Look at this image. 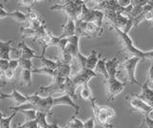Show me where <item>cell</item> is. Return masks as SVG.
<instances>
[{
  "instance_id": "obj_1",
  "label": "cell",
  "mask_w": 153,
  "mask_h": 128,
  "mask_svg": "<svg viewBox=\"0 0 153 128\" xmlns=\"http://www.w3.org/2000/svg\"><path fill=\"white\" fill-rule=\"evenodd\" d=\"M83 3L84 1H80V0H70L62 3H56L50 8V10L59 11L64 13L67 18H71L74 21H76L79 19Z\"/></svg>"
},
{
  "instance_id": "obj_2",
  "label": "cell",
  "mask_w": 153,
  "mask_h": 128,
  "mask_svg": "<svg viewBox=\"0 0 153 128\" xmlns=\"http://www.w3.org/2000/svg\"><path fill=\"white\" fill-rule=\"evenodd\" d=\"M115 31L117 32V34L120 37L123 48V53L129 58H141L142 60H146V52H143L140 49H138L137 47L134 45V42L131 39V37L128 35L124 34L123 31H121L118 28H115Z\"/></svg>"
},
{
  "instance_id": "obj_3",
  "label": "cell",
  "mask_w": 153,
  "mask_h": 128,
  "mask_svg": "<svg viewBox=\"0 0 153 128\" xmlns=\"http://www.w3.org/2000/svg\"><path fill=\"white\" fill-rule=\"evenodd\" d=\"M76 34L75 36L80 37H92L95 36H102L103 33L102 28H100L93 22H83L81 20L75 21Z\"/></svg>"
},
{
  "instance_id": "obj_4",
  "label": "cell",
  "mask_w": 153,
  "mask_h": 128,
  "mask_svg": "<svg viewBox=\"0 0 153 128\" xmlns=\"http://www.w3.org/2000/svg\"><path fill=\"white\" fill-rule=\"evenodd\" d=\"M103 17L104 15L102 12L95 10V9H89L84 2L79 20H81L83 22H93L95 24H97L100 28L103 29Z\"/></svg>"
},
{
  "instance_id": "obj_5",
  "label": "cell",
  "mask_w": 153,
  "mask_h": 128,
  "mask_svg": "<svg viewBox=\"0 0 153 128\" xmlns=\"http://www.w3.org/2000/svg\"><path fill=\"white\" fill-rule=\"evenodd\" d=\"M93 110V118L95 123L102 128H113L112 123H110V120L107 116V106H100L96 101L91 102Z\"/></svg>"
},
{
  "instance_id": "obj_6",
  "label": "cell",
  "mask_w": 153,
  "mask_h": 128,
  "mask_svg": "<svg viewBox=\"0 0 153 128\" xmlns=\"http://www.w3.org/2000/svg\"><path fill=\"white\" fill-rule=\"evenodd\" d=\"M142 61L141 58H126V60L123 61V63H120V66H119V69L121 70H124V72H126V78L127 79L129 80V82L132 83V84H137V85H140L141 86V83L138 81L135 78V70H136V67L138 63Z\"/></svg>"
},
{
  "instance_id": "obj_7",
  "label": "cell",
  "mask_w": 153,
  "mask_h": 128,
  "mask_svg": "<svg viewBox=\"0 0 153 128\" xmlns=\"http://www.w3.org/2000/svg\"><path fill=\"white\" fill-rule=\"evenodd\" d=\"M105 82L107 85V95H108V101H114L119 94L123 92L126 85V82H123L119 80L117 78H108L105 79Z\"/></svg>"
},
{
  "instance_id": "obj_8",
  "label": "cell",
  "mask_w": 153,
  "mask_h": 128,
  "mask_svg": "<svg viewBox=\"0 0 153 128\" xmlns=\"http://www.w3.org/2000/svg\"><path fill=\"white\" fill-rule=\"evenodd\" d=\"M20 32L22 34V37H32L33 40H37L40 37L44 36L48 30L46 29V25L43 24L39 27H33L30 25H25L20 27Z\"/></svg>"
},
{
  "instance_id": "obj_9",
  "label": "cell",
  "mask_w": 153,
  "mask_h": 128,
  "mask_svg": "<svg viewBox=\"0 0 153 128\" xmlns=\"http://www.w3.org/2000/svg\"><path fill=\"white\" fill-rule=\"evenodd\" d=\"M99 77V75L96 74L94 71L92 70H88V69H80L79 72H76L74 77H71L73 82L76 84V87L79 86H82L84 84H89V81L91 78Z\"/></svg>"
},
{
  "instance_id": "obj_10",
  "label": "cell",
  "mask_w": 153,
  "mask_h": 128,
  "mask_svg": "<svg viewBox=\"0 0 153 128\" xmlns=\"http://www.w3.org/2000/svg\"><path fill=\"white\" fill-rule=\"evenodd\" d=\"M59 40H60V36H56L53 35L51 32L48 31L47 34L44 36H42L36 40L38 43L40 44V46L42 47V53L40 55H44L47 48H49V47L57 46Z\"/></svg>"
},
{
  "instance_id": "obj_11",
  "label": "cell",
  "mask_w": 153,
  "mask_h": 128,
  "mask_svg": "<svg viewBox=\"0 0 153 128\" xmlns=\"http://www.w3.org/2000/svg\"><path fill=\"white\" fill-rule=\"evenodd\" d=\"M129 102H130V106H131V110H139L141 111L143 115L146 116H149L150 114L153 112L152 106L148 105L145 101H143L142 99L139 98L137 96H132L129 98Z\"/></svg>"
},
{
  "instance_id": "obj_12",
  "label": "cell",
  "mask_w": 153,
  "mask_h": 128,
  "mask_svg": "<svg viewBox=\"0 0 153 128\" xmlns=\"http://www.w3.org/2000/svg\"><path fill=\"white\" fill-rule=\"evenodd\" d=\"M142 92L140 95H136V96L145 101L146 104L150 106H153V90L148 86V82L146 80V82L141 85Z\"/></svg>"
},
{
  "instance_id": "obj_13",
  "label": "cell",
  "mask_w": 153,
  "mask_h": 128,
  "mask_svg": "<svg viewBox=\"0 0 153 128\" xmlns=\"http://www.w3.org/2000/svg\"><path fill=\"white\" fill-rule=\"evenodd\" d=\"M2 98H11L16 102V106H20L23 104L28 103V96H24V95L19 93L16 88L14 87L13 92L11 94H1Z\"/></svg>"
},
{
  "instance_id": "obj_14",
  "label": "cell",
  "mask_w": 153,
  "mask_h": 128,
  "mask_svg": "<svg viewBox=\"0 0 153 128\" xmlns=\"http://www.w3.org/2000/svg\"><path fill=\"white\" fill-rule=\"evenodd\" d=\"M17 48L20 51V58H25V59H33V58H37L38 55H36L35 50L31 49L25 42L21 41L17 44Z\"/></svg>"
},
{
  "instance_id": "obj_15",
  "label": "cell",
  "mask_w": 153,
  "mask_h": 128,
  "mask_svg": "<svg viewBox=\"0 0 153 128\" xmlns=\"http://www.w3.org/2000/svg\"><path fill=\"white\" fill-rule=\"evenodd\" d=\"M79 37L74 36L69 38L68 40V44H67L66 48L64 51H66L67 53H69L72 56L76 58V55H78V53L79 52Z\"/></svg>"
},
{
  "instance_id": "obj_16",
  "label": "cell",
  "mask_w": 153,
  "mask_h": 128,
  "mask_svg": "<svg viewBox=\"0 0 153 128\" xmlns=\"http://www.w3.org/2000/svg\"><path fill=\"white\" fill-rule=\"evenodd\" d=\"M63 27V31L62 34L59 36L61 38H70V37L74 36L76 34V24L75 21L71 18H67L66 24L62 26Z\"/></svg>"
},
{
  "instance_id": "obj_17",
  "label": "cell",
  "mask_w": 153,
  "mask_h": 128,
  "mask_svg": "<svg viewBox=\"0 0 153 128\" xmlns=\"http://www.w3.org/2000/svg\"><path fill=\"white\" fill-rule=\"evenodd\" d=\"M59 63V66L56 69L55 73H54V78H69L71 77V73H72V65H67V64H62Z\"/></svg>"
},
{
  "instance_id": "obj_18",
  "label": "cell",
  "mask_w": 153,
  "mask_h": 128,
  "mask_svg": "<svg viewBox=\"0 0 153 128\" xmlns=\"http://www.w3.org/2000/svg\"><path fill=\"white\" fill-rule=\"evenodd\" d=\"M13 42V40L12 39L8 41H2L0 39V59H11V44Z\"/></svg>"
},
{
  "instance_id": "obj_19",
  "label": "cell",
  "mask_w": 153,
  "mask_h": 128,
  "mask_svg": "<svg viewBox=\"0 0 153 128\" xmlns=\"http://www.w3.org/2000/svg\"><path fill=\"white\" fill-rule=\"evenodd\" d=\"M105 66H106V70H107V74L109 75V78H117L120 61L116 56L110 60H106Z\"/></svg>"
},
{
  "instance_id": "obj_20",
  "label": "cell",
  "mask_w": 153,
  "mask_h": 128,
  "mask_svg": "<svg viewBox=\"0 0 153 128\" xmlns=\"http://www.w3.org/2000/svg\"><path fill=\"white\" fill-rule=\"evenodd\" d=\"M39 2L38 0H20L18 1L17 5V11L21 12L22 13H27L28 12H30L33 10V8L36 6V3Z\"/></svg>"
},
{
  "instance_id": "obj_21",
  "label": "cell",
  "mask_w": 153,
  "mask_h": 128,
  "mask_svg": "<svg viewBox=\"0 0 153 128\" xmlns=\"http://www.w3.org/2000/svg\"><path fill=\"white\" fill-rule=\"evenodd\" d=\"M76 84L73 82L71 77L67 78L65 80V83H64V93L63 95H67L69 96L72 99H76Z\"/></svg>"
},
{
  "instance_id": "obj_22",
  "label": "cell",
  "mask_w": 153,
  "mask_h": 128,
  "mask_svg": "<svg viewBox=\"0 0 153 128\" xmlns=\"http://www.w3.org/2000/svg\"><path fill=\"white\" fill-rule=\"evenodd\" d=\"M100 56H102V55L98 54L97 50L93 49L92 52L90 53V55L87 56V59H86V69L94 71L99 59L100 58Z\"/></svg>"
},
{
  "instance_id": "obj_23",
  "label": "cell",
  "mask_w": 153,
  "mask_h": 128,
  "mask_svg": "<svg viewBox=\"0 0 153 128\" xmlns=\"http://www.w3.org/2000/svg\"><path fill=\"white\" fill-rule=\"evenodd\" d=\"M105 62H106V58H100L98 61L97 65L94 69V72L97 74L98 75H102V77L107 79L109 78V75L107 74L106 66H105Z\"/></svg>"
},
{
  "instance_id": "obj_24",
  "label": "cell",
  "mask_w": 153,
  "mask_h": 128,
  "mask_svg": "<svg viewBox=\"0 0 153 128\" xmlns=\"http://www.w3.org/2000/svg\"><path fill=\"white\" fill-rule=\"evenodd\" d=\"M80 98L82 99H84V101H89L90 103L93 102V101H96V98L93 96L92 91H91V89L89 87V84H84V85L81 86Z\"/></svg>"
},
{
  "instance_id": "obj_25",
  "label": "cell",
  "mask_w": 153,
  "mask_h": 128,
  "mask_svg": "<svg viewBox=\"0 0 153 128\" xmlns=\"http://www.w3.org/2000/svg\"><path fill=\"white\" fill-rule=\"evenodd\" d=\"M32 71L31 70H21L20 73V86H31L32 85Z\"/></svg>"
},
{
  "instance_id": "obj_26",
  "label": "cell",
  "mask_w": 153,
  "mask_h": 128,
  "mask_svg": "<svg viewBox=\"0 0 153 128\" xmlns=\"http://www.w3.org/2000/svg\"><path fill=\"white\" fill-rule=\"evenodd\" d=\"M37 59L40 60L42 67L51 69L53 71H56V69L57 68V66H59V63H57V61H54V60H52L50 58H45L44 55H39L37 58Z\"/></svg>"
},
{
  "instance_id": "obj_27",
  "label": "cell",
  "mask_w": 153,
  "mask_h": 128,
  "mask_svg": "<svg viewBox=\"0 0 153 128\" xmlns=\"http://www.w3.org/2000/svg\"><path fill=\"white\" fill-rule=\"evenodd\" d=\"M47 116H48V114H46V113L37 112L36 120V123H37V127H39V128H50V124L46 121Z\"/></svg>"
},
{
  "instance_id": "obj_28",
  "label": "cell",
  "mask_w": 153,
  "mask_h": 128,
  "mask_svg": "<svg viewBox=\"0 0 153 128\" xmlns=\"http://www.w3.org/2000/svg\"><path fill=\"white\" fill-rule=\"evenodd\" d=\"M65 127L66 128H84V123L80 120H79L74 114V115L71 117L70 121L66 123Z\"/></svg>"
},
{
  "instance_id": "obj_29",
  "label": "cell",
  "mask_w": 153,
  "mask_h": 128,
  "mask_svg": "<svg viewBox=\"0 0 153 128\" xmlns=\"http://www.w3.org/2000/svg\"><path fill=\"white\" fill-rule=\"evenodd\" d=\"M16 112H13L11 115L7 118H2L0 121V128H11V122L13 118L16 117Z\"/></svg>"
},
{
  "instance_id": "obj_30",
  "label": "cell",
  "mask_w": 153,
  "mask_h": 128,
  "mask_svg": "<svg viewBox=\"0 0 153 128\" xmlns=\"http://www.w3.org/2000/svg\"><path fill=\"white\" fill-rule=\"evenodd\" d=\"M19 112L22 113L25 117V121H32L36 120L37 112L36 110H21Z\"/></svg>"
},
{
  "instance_id": "obj_31",
  "label": "cell",
  "mask_w": 153,
  "mask_h": 128,
  "mask_svg": "<svg viewBox=\"0 0 153 128\" xmlns=\"http://www.w3.org/2000/svg\"><path fill=\"white\" fill-rule=\"evenodd\" d=\"M18 64L21 70H33V61L31 59H25V58H19Z\"/></svg>"
},
{
  "instance_id": "obj_32",
  "label": "cell",
  "mask_w": 153,
  "mask_h": 128,
  "mask_svg": "<svg viewBox=\"0 0 153 128\" xmlns=\"http://www.w3.org/2000/svg\"><path fill=\"white\" fill-rule=\"evenodd\" d=\"M14 16V12H7L6 10L4 9V5L2 3H0V20L1 19H5L7 17H12L13 18Z\"/></svg>"
},
{
  "instance_id": "obj_33",
  "label": "cell",
  "mask_w": 153,
  "mask_h": 128,
  "mask_svg": "<svg viewBox=\"0 0 153 128\" xmlns=\"http://www.w3.org/2000/svg\"><path fill=\"white\" fill-rule=\"evenodd\" d=\"M14 72L16 71L11 70V69H7L5 72L3 73V77H4V80L5 81H13V78H14Z\"/></svg>"
},
{
  "instance_id": "obj_34",
  "label": "cell",
  "mask_w": 153,
  "mask_h": 128,
  "mask_svg": "<svg viewBox=\"0 0 153 128\" xmlns=\"http://www.w3.org/2000/svg\"><path fill=\"white\" fill-rule=\"evenodd\" d=\"M146 81L148 82V86H149V88H151L153 90V62L150 66L149 70H148Z\"/></svg>"
},
{
  "instance_id": "obj_35",
  "label": "cell",
  "mask_w": 153,
  "mask_h": 128,
  "mask_svg": "<svg viewBox=\"0 0 153 128\" xmlns=\"http://www.w3.org/2000/svg\"><path fill=\"white\" fill-rule=\"evenodd\" d=\"M16 128H37V123L36 121H25L22 124H19Z\"/></svg>"
},
{
  "instance_id": "obj_36",
  "label": "cell",
  "mask_w": 153,
  "mask_h": 128,
  "mask_svg": "<svg viewBox=\"0 0 153 128\" xmlns=\"http://www.w3.org/2000/svg\"><path fill=\"white\" fill-rule=\"evenodd\" d=\"M68 40H69V38H61V37H60V40H59V44H57V46H56L57 48L59 49L60 53H62V52L65 50L67 44H68Z\"/></svg>"
},
{
  "instance_id": "obj_37",
  "label": "cell",
  "mask_w": 153,
  "mask_h": 128,
  "mask_svg": "<svg viewBox=\"0 0 153 128\" xmlns=\"http://www.w3.org/2000/svg\"><path fill=\"white\" fill-rule=\"evenodd\" d=\"M9 61L7 59H0V72L2 74L9 68Z\"/></svg>"
},
{
  "instance_id": "obj_38",
  "label": "cell",
  "mask_w": 153,
  "mask_h": 128,
  "mask_svg": "<svg viewBox=\"0 0 153 128\" xmlns=\"http://www.w3.org/2000/svg\"><path fill=\"white\" fill-rule=\"evenodd\" d=\"M18 67H19L18 59H10V61H9V69L16 71Z\"/></svg>"
},
{
  "instance_id": "obj_39",
  "label": "cell",
  "mask_w": 153,
  "mask_h": 128,
  "mask_svg": "<svg viewBox=\"0 0 153 128\" xmlns=\"http://www.w3.org/2000/svg\"><path fill=\"white\" fill-rule=\"evenodd\" d=\"M84 123V128H94L95 127V120L93 117H91L89 120L83 122Z\"/></svg>"
},
{
  "instance_id": "obj_40",
  "label": "cell",
  "mask_w": 153,
  "mask_h": 128,
  "mask_svg": "<svg viewBox=\"0 0 153 128\" xmlns=\"http://www.w3.org/2000/svg\"><path fill=\"white\" fill-rule=\"evenodd\" d=\"M145 125L147 127V128H153V118H149V116H146L145 117Z\"/></svg>"
},
{
  "instance_id": "obj_41",
  "label": "cell",
  "mask_w": 153,
  "mask_h": 128,
  "mask_svg": "<svg viewBox=\"0 0 153 128\" xmlns=\"http://www.w3.org/2000/svg\"><path fill=\"white\" fill-rule=\"evenodd\" d=\"M143 20H146L147 22H153V10L146 13Z\"/></svg>"
},
{
  "instance_id": "obj_42",
  "label": "cell",
  "mask_w": 153,
  "mask_h": 128,
  "mask_svg": "<svg viewBox=\"0 0 153 128\" xmlns=\"http://www.w3.org/2000/svg\"><path fill=\"white\" fill-rule=\"evenodd\" d=\"M146 60H151L153 62V50L146 52Z\"/></svg>"
},
{
  "instance_id": "obj_43",
  "label": "cell",
  "mask_w": 153,
  "mask_h": 128,
  "mask_svg": "<svg viewBox=\"0 0 153 128\" xmlns=\"http://www.w3.org/2000/svg\"><path fill=\"white\" fill-rule=\"evenodd\" d=\"M50 128H66L65 126L64 127H59V125H57V123L56 121L54 122V123H52V124H50Z\"/></svg>"
},
{
  "instance_id": "obj_44",
  "label": "cell",
  "mask_w": 153,
  "mask_h": 128,
  "mask_svg": "<svg viewBox=\"0 0 153 128\" xmlns=\"http://www.w3.org/2000/svg\"><path fill=\"white\" fill-rule=\"evenodd\" d=\"M4 118V117H3V113H2V112H0V121H1V118Z\"/></svg>"
},
{
  "instance_id": "obj_45",
  "label": "cell",
  "mask_w": 153,
  "mask_h": 128,
  "mask_svg": "<svg viewBox=\"0 0 153 128\" xmlns=\"http://www.w3.org/2000/svg\"><path fill=\"white\" fill-rule=\"evenodd\" d=\"M2 99H3V98H1V96H0V101H2Z\"/></svg>"
},
{
  "instance_id": "obj_46",
  "label": "cell",
  "mask_w": 153,
  "mask_h": 128,
  "mask_svg": "<svg viewBox=\"0 0 153 128\" xmlns=\"http://www.w3.org/2000/svg\"><path fill=\"white\" fill-rule=\"evenodd\" d=\"M152 109H153V106H152ZM152 113H153V112H152Z\"/></svg>"
},
{
  "instance_id": "obj_47",
  "label": "cell",
  "mask_w": 153,
  "mask_h": 128,
  "mask_svg": "<svg viewBox=\"0 0 153 128\" xmlns=\"http://www.w3.org/2000/svg\"><path fill=\"white\" fill-rule=\"evenodd\" d=\"M152 29H153V28H152Z\"/></svg>"
}]
</instances>
